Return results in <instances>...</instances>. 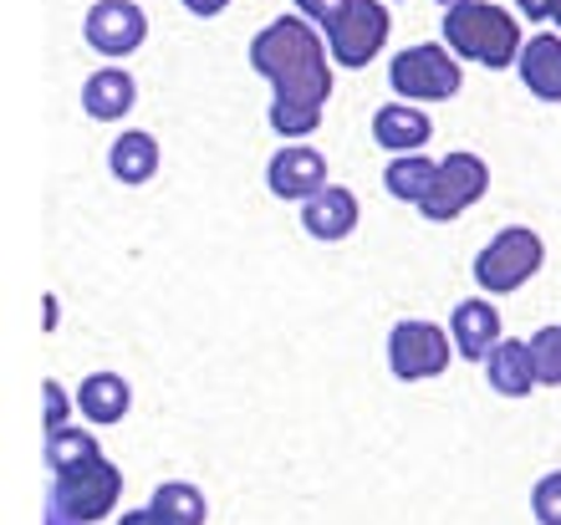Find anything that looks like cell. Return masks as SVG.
<instances>
[{
  "label": "cell",
  "instance_id": "obj_1",
  "mask_svg": "<svg viewBox=\"0 0 561 525\" xmlns=\"http://www.w3.org/2000/svg\"><path fill=\"white\" fill-rule=\"evenodd\" d=\"M251 67L271 82V128L286 138H307L322 123V103L332 98L322 36L301 15H276L266 31H255Z\"/></svg>",
  "mask_w": 561,
  "mask_h": 525
},
{
  "label": "cell",
  "instance_id": "obj_2",
  "mask_svg": "<svg viewBox=\"0 0 561 525\" xmlns=\"http://www.w3.org/2000/svg\"><path fill=\"white\" fill-rule=\"evenodd\" d=\"M301 15L311 21H322L327 31V52L357 72V67H368L378 52H383L388 31H393V15H388L383 0H296Z\"/></svg>",
  "mask_w": 561,
  "mask_h": 525
},
{
  "label": "cell",
  "instance_id": "obj_3",
  "mask_svg": "<svg viewBox=\"0 0 561 525\" xmlns=\"http://www.w3.org/2000/svg\"><path fill=\"white\" fill-rule=\"evenodd\" d=\"M444 42L455 46L465 61H480L490 72H501L511 61H520V26L505 5H485V0H465L444 11Z\"/></svg>",
  "mask_w": 561,
  "mask_h": 525
},
{
  "label": "cell",
  "instance_id": "obj_4",
  "mask_svg": "<svg viewBox=\"0 0 561 525\" xmlns=\"http://www.w3.org/2000/svg\"><path fill=\"white\" fill-rule=\"evenodd\" d=\"M541 261H547L541 235L526 230V225H511V230H501L474 255V281H480L490 296H505V292H516V286H526V281L541 271Z\"/></svg>",
  "mask_w": 561,
  "mask_h": 525
},
{
  "label": "cell",
  "instance_id": "obj_5",
  "mask_svg": "<svg viewBox=\"0 0 561 525\" xmlns=\"http://www.w3.org/2000/svg\"><path fill=\"white\" fill-rule=\"evenodd\" d=\"M388 82L399 98H424V103H444L459 92V67L444 46H403L399 57L388 61Z\"/></svg>",
  "mask_w": 561,
  "mask_h": 525
},
{
  "label": "cell",
  "instance_id": "obj_6",
  "mask_svg": "<svg viewBox=\"0 0 561 525\" xmlns=\"http://www.w3.org/2000/svg\"><path fill=\"white\" fill-rule=\"evenodd\" d=\"M118 490H123V475L107 465L103 454H98V459H88L82 469H67V475H57L51 505H57V511H67L72 521L92 525V521H103V515L118 505Z\"/></svg>",
  "mask_w": 561,
  "mask_h": 525
},
{
  "label": "cell",
  "instance_id": "obj_7",
  "mask_svg": "<svg viewBox=\"0 0 561 525\" xmlns=\"http://www.w3.org/2000/svg\"><path fill=\"white\" fill-rule=\"evenodd\" d=\"M490 190V169L485 159H474V153H449L439 159V174H434V190L424 194V205L419 215L424 219H455Z\"/></svg>",
  "mask_w": 561,
  "mask_h": 525
},
{
  "label": "cell",
  "instance_id": "obj_8",
  "mask_svg": "<svg viewBox=\"0 0 561 525\" xmlns=\"http://www.w3.org/2000/svg\"><path fill=\"white\" fill-rule=\"evenodd\" d=\"M388 367L393 378L414 383V378H439L449 367V336L434 321H399L388 332Z\"/></svg>",
  "mask_w": 561,
  "mask_h": 525
},
{
  "label": "cell",
  "instance_id": "obj_9",
  "mask_svg": "<svg viewBox=\"0 0 561 525\" xmlns=\"http://www.w3.org/2000/svg\"><path fill=\"white\" fill-rule=\"evenodd\" d=\"M82 31H88L92 52H103V57H128V52L144 46L148 15L138 11L134 0H98L88 11V21H82Z\"/></svg>",
  "mask_w": 561,
  "mask_h": 525
},
{
  "label": "cell",
  "instance_id": "obj_10",
  "mask_svg": "<svg viewBox=\"0 0 561 525\" xmlns=\"http://www.w3.org/2000/svg\"><path fill=\"white\" fill-rule=\"evenodd\" d=\"M266 179H271V194H280V199H311L317 190H327V159L317 148L291 144L271 159Z\"/></svg>",
  "mask_w": 561,
  "mask_h": 525
},
{
  "label": "cell",
  "instance_id": "obj_11",
  "mask_svg": "<svg viewBox=\"0 0 561 525\" xmlns=\"http://www.w3.org/2000/svg\"><path fill=\"white\" fill-rule=\"evenodd\" d=\"M301 225H307V235H317V240H342V235H353L357 230L353 190L327 184V190H317L311 199H301Z\"/></svg>",
  "mask_w": 561,
  "mask_h": 525
},
{
  "label": "cell",
  "instance_id": "obj_12",
  "mask_svg": "<svg viewBox=\"0 0 561 525\" xmlns=\"http://www.w3.org/2000/svg\"><path fill=\"white\" fill-rule=\"evenodd\" d=\"M485 378L490 388L501 398H526L536 388V363H531V347L516 342V336H501L485 357Z\"/></svg>",
  "mask_w": 561,
  "mask_h": 525
},
{
  "label": "cell",
  "instance_id": "obj_13",
  "mask_svg": "<svg viewBox=\"0 0 561 525\" xmlns=\"http://www.w3.org/2000/svg\"><path fill=\"white\" fill-rule=\"evenodd\" d=\"M520 82L547 98V103H561V36L557 31H541L531 42L520 46Z\"/></svg>",
  "mask_w": 561,
  "mask_h": 525
},
{
  "label": "cell",
  "instance_id": "obj_14",
  "mask_svg": "<svg viewBox=\"0 0 561 525\" xmlns=\"http://www.w3.org/2000/svg\"><path fill=\"white\" fill-rule=\"evenodd\" d=\"M449 327H455V347L470 357V363H485L490 347L501 342V317H495V307L490 301H459L455 317H449Z\"/></svg>",
  "mask_w": 561,
  "mask_h": 525
},
{
  "label": "cell",
  "instance_id": "obj_15",
  "mask_svg": "<svg viewBox=\"0 0 561 525\" xmlns=\"http://www.w3.org/2000/svg\"><path fill=\"white\" fill-rule=\"evenodd\" d=\"M428 133H434V123L409 103H388L373 113V138H378V148H388V153H414V148L428 144Z\"/></svg>",
  "mask_w": 561,
  "mask_h": 525
},
{
  "label": "cell",
  "instance_id": "obj_16",
  "mask_svg": "<svg viewBox=\"0 0 561 525\" xmlns=\"http://www.w3.org/2000/svg\"><path fill=\"white\" fill-rule=\"evenodd\" d=\"M77 409L88 413L92 423H118L128 413V383L118 373H92L82 388H77Z\"/></svg>",
  "mask_w": 561,
  "mask_h": 525
},
{
  "label": "cell",
  "instance_id": "obj_17",
  "mask_svg": "<svg viewBox=\"0 0 561 525\" xmlns=\"http://www.w3.org/2000/svg\"><path fill=\"white\" fill-rule=\"evenodd\" d=\"M107 163H113V174L123 179V184H148L153 179V169H159V144H153V133H123L118 144H113V153H107Z\"/></svg>",
  "mask_w": 561,
  "mask_h": 525
},
{
  "label": "cell",
  "instance_id": "obj_18",
  "mask_svg": "<svg viewBox=\"0 0 561 525\" xmlns=\"http://www.w3.org/2000/svg\"><path fill=\"white\" fill-rule=\"evenodd\" d=\"M134 77L128 72H92L88 88H82V107H88L92 117H123L128 107H134Z\"/></svg>",
  "mask_w": 561,
  "mask_h": 525
},
{
  "label": "cell",
  "instance_id": "obj_19",
  "mask_svg": "<svg viewBox=\"0 0 561 525\" xmlns=\"http://www.w3.org/2000/svg\"><path fill=\"white\" fill-rule=\"evenodd\" d=\"M148 505L159 511L163 525H205V515H209V511H205V495H199L194 484H184V480L159 484Z\"/></svg>",
  "mask_w": 561,
  "mask_h": 525
},
{
  "label": "cell",
  "instance_id": "obj_20",
  "mask_svg": "<svg viewBox=\"0 0 561 525\" xmlns=\"http://www.w3.org/2000/svg\"><path fill=\"white\" fill-rule=\"evenodd\" d=\"M434 174H439V163L419 159V153H399V159L388 163V194H399V199H409V205H424V194L434 190Z\"/></svg>",
  "mask_w": 561,
  "mask_h": 525
},
{
  "label": "cell",
  "instance_id": "obj_21",
  "mask_svg": "<svg viewBox=\"0 0 561 525\" xmlns=\"http://www.w3.org/2000/svg\"><path fill=\"white\" fill-rule=\"evenodd\" d=\"M46 459H51V469H57V475L82 469L88 459H98V438L77 434V429H57V434H46Z\"/></svg>",
  "mask_w": 561,
  "mask_h": 525
},
{
  "label": "cell",
  "instance_id": "obj_22",
  "mask_svg": "<svg viewBox=\"0 0 561 525\" xmlns=\"http://www.w3.org/2000/svg\"><path fill=\"white\" fill-rule=\"evenodd\" d=\"M526 347H531V363H536V383L557 388L561 383V327H541Z\"/></svg>",
  "mask_w": 561,
  "mask_h": 525
},
{
  "label": "cell",
  "instance_id": "obj_23",
  "mask_svg": "<svg viewBox=\"0 0 561 525\" xmlns=\"http://www.w3.org/2000/svg\"><path fill=\"white\" fill-rule=\"evenodd\" d=\"M531 515L541 525H561V469H551V475H541V480H536Z\"/></svg>",
  "mask_w": 561,
  "mask_h": 525
},
{
  "label": "cell",
  "instance_id": "obj_24",
  "mask_svg": "<svg viewBox=\"0 0 561 525\" xmlns=\"http://www.w3.org/2000/svg\"><path fill=\"white\" fill-rule=\"evenodd\" d=\"M42 398H46V434H57L61 423H67V393H61L57 383H42Z\"/></svg>",
  "mask_w": 561,
  "mask_h": 525
},
{
  "label": "cell",
  "instance_id": "obj_25",
  "mask_svg": "<svg viewBox=\"0 0 561 525\" xmlns=\"http://www.w3.org/2000/svg\"><path fill=\"white\" fill-rule=\"evenodd\" d=\"M557 11V0H520V15H531V21H547Z\"/></svg>",
  "mask_w": 561,
  "mask_h": 525
},
{
  "label": "cell",
  "instance_id": "obj_26",
  "mask_svg": "<svg viewBox=\"0 0 561 525\" xmlns=\"http://www.w3.org/2000/svg\"><path fill=\"white\" fill-rule=\"evenodd\" d=\"M230 0H184V11H194V15H220Z\"/></svg>",
  "mask_w": 561,
  "mask_h": 525
},
{
  "label": "cell",
  "instance_id": "obj_27",
  "mask_svg": "<svg viewBox=\"0 0 561 525\" xmlns=\"http://www.w3.org/2000/svg\"><path fill=\"white\" fill-rule=\"evenodd\" d=\"M118 525H163V521H159V511H153V505H144V511H128Z\"/></svg>",
  "mask_w": 561,
  "mask_h": 525
},
{
  "label": "cell",
  "instance_id": "obj_28",
  "mask_svg": "<svg viewBox=\"0 0 561 525\" xmlns=\"http://www.w3.org/2000/svg\"><path fill=\"white\" fill-rule=\"evenodd\" d=\"M46 525H82V521H72V515L57 511V505H46Z\"/></svg>",
  "mask_w": 561,
  "mask_h": 525
},
{
  "label": "cell",
  "instance_id": "obj_29",
  "mask_svg": "<svg viewBox=\"0 0 561 525\" xmlns=\"http://www.w3.org/2000/svg\"><path fill=\"white\" fill-rule=\"evenodd\" d=\"M551 21H557V26H561V0H557V11H551Z\"/></svg>",
  "mask_w": 561,
  "mask_h": 525
},
{
  "label": "cell",
  "instance_id": "obj_30",
  "mask_svg": "<svg viewBox=\"0 0 561 525\" xmlns=\"http://www.w3.org/2000/svg\"><path fill=\"white\" fill-rule=\"evenodd\" d=\"M439 5H444V11H449V5H465V0H439Z\"/></svg>",
  "mask_w": 561,
  "mask_h": 525
}]
</instances>
